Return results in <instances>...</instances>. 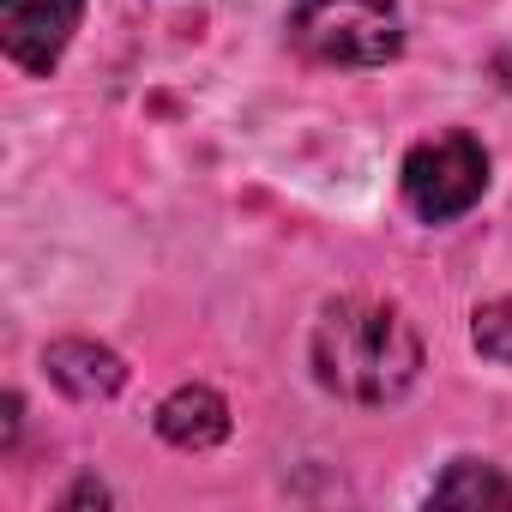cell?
<instances>
[{
	"label": "cell",
	"instance_id": "6da1fadb",
	"mask_svg": "<svg viewBox=\"0 0 512 512\" xmlns=\"http://www.w3.org/2000/svg\"><path fill=\"white\" fill-rule=\"evenodd\" d=\"M314 374L326 392L350 404H392L422 374V338L392 302L344 296L326 302L314 326Z\"/></svg>",
	"mask_w": 512,
	"mask_h": 512
},
{
	"label": "cell",
	"instance_id": "7a4b0ae2",
	"mask_svg": "<svg viewBox=\"0 0 512 512\" xmlns=\"http://www.w3.org/2000/svg\"><path fill=\"white\" fill-rule=\"evenodd\" d=\"M290 43L320 67H386L404 49V19L392 0H302Z\"/></svg>",
	"mask_w": 512,
	"mask_h": 512
},
{
	"label": "cell",
	"instance_id": "3957f363",
	"mask_svg": "<svg viewBox=\"0 0 512 512\" xmlns=\"http://www.w3.org/2000/svg\"><path fill=\"white\" fill-rule=\"evenodd\" d=\"M488 193V151L470 133H440L422 139L404 157V205L422 223H452Z\"/></svg>",
	"mask_w": 512,
	"mask_h": 512
},
{
	"label": "cell",
	"instance_id": "277c9868",
	"mask_svg": "<svg viewBox=\"0 0 512 512\" xmlns=\"http://www.w3.org/2000/svg\"><path fill=\"white\" fill-rule=\"evenodd\" d=\"M85 0H0V43L7 61L25 73H55V61L67 55L73 31H79Z\"/></svg>",
	"mask_w": 512,
	"mask_h": 512
},
{
	"label": "cell",
	"instance_id": "5b68a950",
	"mask_svg": "<svg viewBox=\"0 0 512 512\" xmlns=\"http://www.w3.org/2000/svg\"><path fill=\"white\" fill-rule=\"evenodd\" d=\"M43 368H49V380H55L67 398H79V404L115 398V392H121V380H127L121 356H115V350H103V344H91V338H61V344H49Z\"/></svg>",
	"mask_w": 512,
	"mask_h": 512
},
{
	"label": "cell",
	"instance_id": "8992f818",
	"mask_svg": "<svg viewBox=\"0 0 512 512\" xmlns=\"http://www.w3.org/2000/svg\"><path fill=\"white\" fill-rule=\"evenodd\" d=\"M157 434L181 452H205L229 434V404L211 386H181L157 404Z\"/></svg>",
	"mask_w": 512,
	"mask_h": 512
},
{
	"label": "cell",
	"instance_id": "52a82bcc",
	"mask_svg": "<svg viewBox=\"0 0 512 512\" xmlns=\"http://www.w3.org/2000/svg\"><path fill=\"white\" fill-rule=\"evenodd\" d=\"M512 506V482H500L488 464L476 458H458L440 482H434V506Z\"/></svg>",
	"mask_w": 512,
	"mask_h": 512
},
{
	"label": "cell",
	"instance_id": "ba28073f",
	"mask_svg": "<svg viewBox=\"0 0 512 512\" xmlns=\"http://www.w3.org/2000/svg\"><path fill=\"white\" fill-rule=\"evenodd\" d=\"M470 338H476V350H482L488 362L512 368V302H488V308H476Z\"/></svg>",
	"mask_w": 512,
	"mask_h": 512
},
{
	"label": "cell",
	"instance_id": "9c48e42d",
	"mask_svg": "<svg viewBox=\"0 0 512 512\" xmlns=\"http://www.w3.org/2000/svg\"><path fill=\"white\" fill-rule=\"evenodd\" d=\"M494 73H500V85L512 91V49H500V61H494Z\"/></svg>",
	"mask_w": 512,
	"mask_h": 512
}]
</instances>
